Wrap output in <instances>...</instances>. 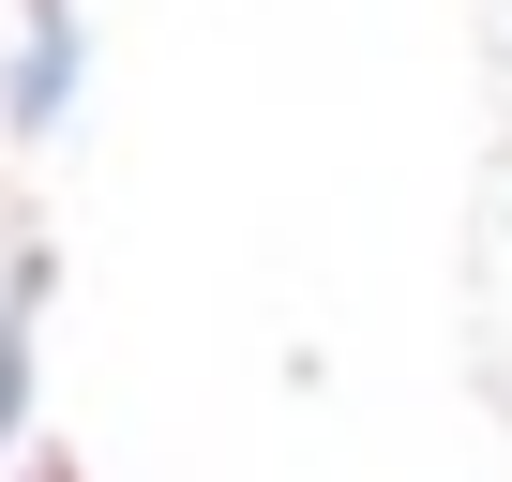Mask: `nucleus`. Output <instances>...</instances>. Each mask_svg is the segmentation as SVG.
Listing matches in <instances>:
<instances>
[{
    "mask_svg": "<svg viewBox=\"0 0 512 482\" xmlns=\"http://www.w3.org/2000/svg\"><path fill=\"white\" fill-rule=\"evenodd\" d=\"M0 121H16V136H61V121H76V16H61V0H31V16H16V76H0Z\"/></svg>",
    "mask_w": 512,
    "mask_h": 482,
    "instance_id": "f257e3e1",
    "label": "nucleus"
}]
</instances>
